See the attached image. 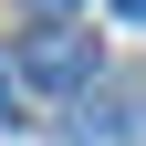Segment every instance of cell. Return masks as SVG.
<instances>
[{
  "instance_id": "3957f363",
  "label": "cell",
  "mask_w": 146,
  "mask_h": 146,
  "mask_svg": "<svg viewBox=\"0 0 146 146\" xmlns=\"http://www.w3.org/2000/svg\"><path fill=\"white\" fill-rule=\"evenodd\" d=\"M31 11H42V21H73V11H84V0H31Z\"/></svg>"
},
{
  "instance_id": "277c9868",
  "label": "cell",
  "mask_w": 146,
  "mask_h": 146,
  "mask_svg": "<svg viewBox=\"0 0 146 146\" xmlns=\"http://www.w3.org/2000/svg\"><path fill=\"white\" fill-rule=\"evenodd\" d=\"M11 73H21V63H11V42H0V94H11Z\"/></svg>"
},
{
  "instance_id": "5b68a950",
  "label": "cell",
  "mask_w": 146,
  "mask_h": 146,
  "mask_svg": "<svg viewBox=\"0 0 146 146\" xmlns=\"http://www.w3.org/2000/svg\"><path fill=\"white\" fill-rule=\"evenodd\" d=\"M115 21H146V0H115Z\"/></svg>"
},
{
  "instance_id": "6da1fadb",
  "label": "cell",
  "mask_w": 146,
  "mask_h": 146,
  "mask_svg": "<svg viewBox=\"0 0 146 146\" xmlns=\"http://www.w3.org/2000/svg\"><path fill=\"white\" fill-rule=\"evenodd\" d=\"M11 63H21V84H42V94H84V84H94V31L42 21L21 52H11Z\"/></svg>"
},
{
  "instance_id": "7a4b0ae2",
  "label": "cell",
  "mask_w": 146,
  "mask_h": 146,
  "mask_svg": "<svg viewBox=\"0 0 146 146\" xmlns=\"http://www.w3.org/2000/svg\"><path fill=\"white\" fill-rule=\"evenodd\" d=\"M63 146H136V136H125V115H115L104 94H73V115H63Z\"/></svg>"
}]
</instances>
